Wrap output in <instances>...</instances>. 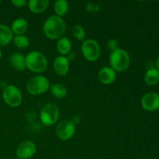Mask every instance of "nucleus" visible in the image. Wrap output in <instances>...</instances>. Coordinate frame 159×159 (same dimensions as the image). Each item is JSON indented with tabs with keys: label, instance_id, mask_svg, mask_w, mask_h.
<instances>
[{
	"label": "nucleus",
	"instance_id": "obj_1",
	"mask_svg": "<svg viewBox=\"0 0 159 159\" xmlns=\"http://www.w3.org/2000/svg\"><path fill=\"white\" fill-rule=\"evenodd\" d=\"M43 30L48 38L51 40H59L65 33V23L61 17L56 15L51 16L45 20Z\"/></svg>",
	"mask_w": 159,
	"mask_h": 159
},
{
	"label": "nucleus",
	"instance_id": "obj_2",
	"mask_svg": "<svg viewBox=\"0 0 159 159\" xmlns=\"http://www.w3.org/2000/svg\"><path fill=\"white\" fill-rule=\"evenodd\" d=\"M26 68L35 73H42L47 69L48 61L44 54L39 51H31L25 57Z\"/></svg>",
	"mask_w": 159,
	"mask_h": 159
},
{
	"label": "nucleus",
	"instance_id": "obj_3",
	"mask_svg": "<svg viewBox=\"0 0 159 159\" xmlns=\"http://www.w3.org/2000/svg\"><path fill=\"white\" fill-rule=\"evenodd\" d=\"M130 57L128 53L124 49L118 48L116 51H113L110 57V67L115 71H126L130 66Z\"/></svg>",
	"mask_w": 159,
	"mask_h": 159
},
{
	"label": "nucleus",
	"instance_id": "obj_4",
	"mask_svg": "<svg viewBox=\"0 0 159 159\" xmlns=\"http://www.w3.org/2000/svg\"><path fill=\"white\" fill-rule=\"evenodd\" d=\"M50 82L46 77L36 75L29 80L26 85L27 92L32 96H38L46 93L50 89Z\"/></svg>",
	"mask_w": 159,
	"mask_h": 159
},
{
	"label": "nucleus",
	"instance_id": "obj_5",
	"mask_svg": "<svg viewBox=\"0 0 159 159\" xmlns=\"http://www.w3.org/2000/svg\"><path fill=\"white\" fill-rule=\"evenodd\" d=\"M2 99L10 107H18L21 104L23 96L20 90L16 85H8L2 90Z\"/></svg>",
	"mask_w": 159,
	"mask_h": 159
},
{
	"label": "nucleus",
	"instance_id": "obj_6",
	"mask_svg": "<svg viewBox=\"0 0 159 159\" xmlns=\"http://www.w3.org/2000/svg\"><path fill=\"white\" fill-rule=\"evenodd\" d=\"M59 117V109L55 104L48 103L43 106L40 113V119L45 126H52L56 124Z\"/></svg>",
	"mask_w": 159,
	"mask_h": 159
},
{
	"label": "nucleus",
	"instance_id": "obj_7",
	"mask_svg": "<svg viewBox=\"0 0 159 159\" xmlns=\"http://www.w3.org/2000/svg\"><path fill=\"white\" fill-rule=\"evenodd\" d=\"M82 52L84 57L89 61H96L100 56L101 50L98 42L95 40L88 39L84 40L82 44Z\"/></svg>",
	"mask_w": 159,
	"mask_h": 159
},
{
	"label": "nucleus",
	"instance_id": "obj_8",
	"mask_svg": "<svg viewBox=\"0 0 159 159\" xmlns=\"http://www.w3.org/2000/svg\"><path fill=\"white\" fill-rule=\"evenodd\" d=\"M75 133V125L71 120H63L56 127V134L61 141L70 140Z\"/></svg>",
	"mask_w": 159,
	"mask_h": 159
},
{
	"label": "nucleus",
	"instance_id": "obj_9",
	"mask_svg": "<svg viewBox=\"0 0 159 159\" xmlns=\"http://www.w3.org/2000/svg\"><path fill=\"white\" fill-rule=\"evenodd\" d=\"M141 107L145 111L155 112L159 110V93L150 92L141 99Z\"/></svg>",
	"mask_w": 159,
	"mask_h": 159
},
{
	"label": "nucleus",
	"instance_id": "obj_10",
	"mask_svg": "<svg viewBox=\"0 0 159 159\" xmlns=\"http://www.w3.org/2000/svg\"><path fill=\"white\" fill-rule=\"evenodd\" d=\"M36 151L37 148L33 141H25L19 144L16 150V155L18 159H29L35 155Z\"/></svg>",
	"mask_w": 159,
	"mask_h": 159
},
{
	"label": "nucleus",
	"instance_id": "obj_11",
	"mask_svg": "<svg viewBox=\"0 0 159 159\" xmlns=\"http://www.w3.org/2000/svg\"><path fill=\"white\" fill-rule=\"evenodd\" d=\"M54 71L57 75L64 76L69 71V61L65 56H58L54 60Z\"/></svg>",
	"mask_w": 159,
	"mask_h": 159
},
{
	"label": "nucleus",
	"instance_id": "obj_12",
	"mask_svg": "<svg viewBox=\"0 0 159 159\" xmlns=\"http://www.w3.org/2000/svg\"><path fill=\"white\" fill-rule=\"evenodd\" d=\"M98 78L102 84L110 85L116 80V71L111 67H103L99 70Z\"/></svg>",
	"mask_w": 159,
	"mask_h": 159
},
{
	"label": "nucleus",
	"instance_id": "obj_13",
	"mask_svg": "<svg viewBox=\"0 0 159 159\" xmlns=\"http://www.w3.org/2000/svg\"><path fill=\"white\" fill-rule=\"evenodd\" d=\"M9 62L14 69L17 71H24L26 69L25 56L21 53H14L9 57Z\"/></svg>",
	"mask_w": 159,
	"mask_h": 159
},
{
	"label": "nucleus",
	"instance_id": "obj_14",
	"mask_svg": "<svg viewBox=\"0 0 159 159\" xmlns=\"http://www.w3.org/2000/svg\"><path fill=\"white\" fill-rule=\"evenodd\" d=\"M48 0H30L27 2L28 8L32 12L36 14L42 13L49 6Z\"/></svg>",
	"mask_w": 159,
	"mask_h": 159
},
{
	"label": "nucleus",
	"instance_id": "obj_15",
	"mask_svg": "<svg viewBox=\"0 0 159 159\" xmlns=\"http://www.w3.org/2000/svg\"><path fill=\"white\" fill-rule=\"evenodd\" d=\"M13 33L11 30V28L0 23V46L8 45L13 40Z\"/></svg>",
	"mask_w": 159,
	"mask_h": 159
},
{
	"label": "nucleus",
	"instance_id": "obj_16",
	"mask_svg": "<svg viewBox=\"0 0 159 159\" xmlns=\"http://www.w3.org/2000/svg\"><path fill=\"white\" fill-rule=\"evenodd\" d=\"M28 29V23L25 19L17 18L13 21L11 30L16 35H23Z\"/></svg>",
	"mask_w": 159,
	"mask_h": 159
},
{
	"label": "nucleus",
	"instance_id": "obj_17",
	"mask_svg": "<svg viewBox=\"0 0 159 159\" xmlns=\"http://www.w3.org/2000/svg\"><path fill=\"white\" fill-rule=\"evenodd\" d=\"M144 82L148 85H155L159 83V70L152 68L148 70L144 74Z\"/></svg>",
	"mask_w": 159,
	"mask_h": 159
},
{
	"label": "nucleus",
	"instance_id": "obj_18",
	"mask_svg": "<svg viewBox=\"0 0 159 159\" xmlns=\"http://www.w3.org/2000/svg\"><path fill=\"white\" fill-rule=\"evenodd\" d=\"M57 50L62 56L68 55L71 50V43L67 37H61L57 43Z\"/></svg>",
	"mask_w": 159,
	"mask_h": 159
},
{
	"label": "nucleus",
	"instance_id": "obj_19",
	"mask_svg": "<svg viewBox=\"0 0 159 159\" xmlns=\"http://www.w3.org/2000/svg\"><path fill=\"white\" fill-rule=\"evenodd\" d=\"M69 9V4L65 0H57L54 2V9L57 16H63L68 12Z\"/></svg>",
	"mask_w": 159,
	"mask_h": 159
},
{
	"label": "nucleus",
	"instance_id": "obj_20",
	"mask_svg": "<svg viewBox=\"0 0 159 159\" xmlns=\"http://www.w3.org/2000/svg\"><path fill=\"white\" fill-rule=\"evenodd\" d=\"M51 92L54 97L57 99H62L67 95V89L65 85L61 84H54L50 87Z\"/></svg>",
	"mask_w": 159,
	"mask_h": 159
},
{
	"label": "nucleus",
	"instance_id": "obj_21",
	"mask_svg": "<svg viewBox=\"0 0 159 159\" xmlns=\"http://www.w3.org/2000/svg\"><path fill=\"white\" fill-rule=\"evenodd\" d=\"M13 41L16 46L20 49L26 48L30 44V40L26 35H16L13 37Z\"/></svg>",
	"mask_w": 159,
	"mask_h": 159
},
{
	"label": "nucleus",
	"instance_id": "obj_22",
	"mask_svg": "<svg viewBox=\"0 0 159 159\" xmlns=\"http://www.w3.org/2000/svg\"><path fill=\"white\" fill-rule=\"evenodd\" d=\"M72 34L75 37V38L79 40H83L85 38V30L80 25H75L73 27Z\"/></svg>",
	"mask_w": 159,
	"mask_h": 159
},
{
	"label": "nucleus",
	"instance_id": "obj_23",
	"mask_svg": "<svg viewBox=\"0 0 159 159\" xmlns=\"http://www.w3.org/2000/svg\"><path fill=\"white\" fill-rule=\"evenodd\" d=\"M118 46H119L118 41L116 40H115V39H110V40H109L108 42H107V47H108L109 50L111 51L112 52L116 51V50H117L118 48H119Z\"/></svg>",
	"mask_w": 159,
	"mask_h": 159
},
{
	"label": "nucleus",
	"instance_id": "obj_24",
	"mask_svg": "<svg viewBox=\"0 0 159 159\" xmlns=\"http://www.w3.org/2000/svg\"><path fill=\"white\" fill-rule=\"evenodd\" d=\"M12 4L14 6H16V7L21 8L24 6L26 4H27V2L25 1V0H12Z\"/></svg>",
	"mask_w": 159,
	"mask_h": 159
},
{
	"label": "nucleus",
	"instance_id": "obj_25",
	"mask_svg": "<svg viewBox=\"0 0 159 159\" xmlns=\"http://www.w3.org/2000/svg\"><path fill=\"white\" fill-rule=\"evenodd\" d=\"M86 10L89 12H97L99 10V6L98 5H95L93 3H90L87 6Z\"/></svg>",
	"mask_w": 159,
	"mask_h": 159
},
{
	"label": "nucleus",
	"instance_id": "obj_26",
	"mask_svg": "<svg viewBox=\"0 0 159 159\" xmlns=\"http://www.w3.org/2000/svg\"><path fill=\"white\" fill-rule=\"evenodd\" d=\"M75 57H76V54H75V53H74V52H70L69 54H68V55H67V58H68V60L69 61H72V60H74L75 58Z\"/></svg>",
	"mask_w": 159,
	"mask_h": 159
},
{
	"label": "nucleus",
	"instance_id": "obj_27",
	"mask_svg": "<svg viewBox=\"0 0 159 159\" xmlns=\"http://www.w3.org/2000/svg\"><path fill=\"white\" fill-rule=\"evenodd\" d=\"M7 85H7V84H6L5 82H2H2H0V88L2 89V90L6 88V87L7 86Z\"/></svg>",
	"mask_w": 159,
	"mask_h": 159
},
{
	"label": "nucleus",
	"instance_id": "obj_28",
	"mask_svg": "<svg viewBox=\"0 0 159 159\" xmlns=\"http://www.w3.org/2000/svg\"><path fill=\"white\" fill-rule=\"evenodd\" d=\"M156 66H157V68L159 70V56L158 57V58H157L156 60Z\"/></svg>",
	"mask_w": 159,
	"mask_h": 159
},
{
	"label": "nucleus",
	"instance_id": "obj_29",
	"mask_svg": "<svg viewBox=\"0 0 159 159\" xmlns=\"http://www.w3.org/2000/svg\"><path fill=\"white\" fill-rule=\"evenodd\" d=\"M1 57H2V51L1 50H0V59H1Z\"/></svg>",
	"mask_w": 159,
	"mask_h": 159
},
{
	"label": "nucleus",
	"instance_id": "obj_30",
	"mask_svg": "<svg viewBox=\"0 0 159 159\" xmlns=\"http://www.w3.org/2000/svg\"><path fill=\"white\" fill-rule=\"evenodd\" d=\"M13 159H18V158H13Z\"/></svg>",
	"mask_w": 159,
	"mask_h": 159
},
{
	"label": "nucleus",
	"instance_id": "obj_31",
	"mask_svg": "<svg viewBox=\"0 0 159 159\" xmlns=\"http://www.w3.org/2000/svg\"><path fill=\"white\" fill-rule=\"evenodd\" d=\"M0 3H1V2H0Z\"/></svg>",
	"mask_w": 159,
	"mask_h": 159
}]
</instances>
